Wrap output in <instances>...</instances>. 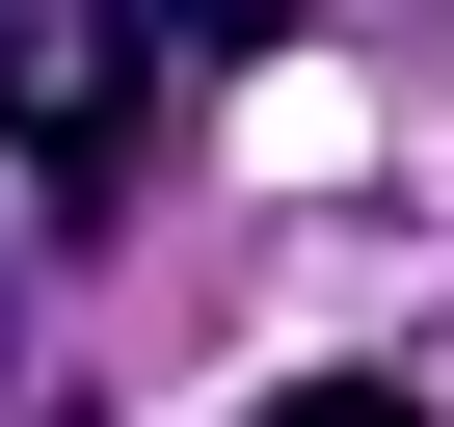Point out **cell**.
<instances>
[{
  "label": "cell",
  "instance_id": "7a4b0ae2",
  "mask_svg": "<svg viewBox=\"0 0 454 427\" xmlns=\"http://www.w3.org/2000/svg\"><path fill=\"white\" fill-rule=\"evenodd\" d=\"M241 427H427V400H401V374H268Z\"/></svg>",
  "mask_w": 454,
  "mask_h": 427
},
{
  "label": "cell",
  "instance_id": "6da1fadb",
  "mask_svg": "<svg viewBox=\"0 0 454 427\" xmlns=\"http://www.w3.org/2000/svg\"><path fill=\"white\" fill-rule=\"evenodd\" d=\"M187 27H134V0H0V134H27V187H107L134 107H160Z\"/></svg>",
  "mask_w": 454,
  "mask_h": 427
}]
</instances>
